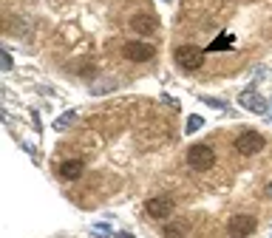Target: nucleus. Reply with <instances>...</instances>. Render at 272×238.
Here are the masks:
<instances>
[{
  "mask_svg": "<svg viewBox=\"0 0 272 238\" xmlns=\"http://www.w3.org/2000/svg\"><path fill=\"white\" fill-rule=\"evenodd\" d=\"M173 60H176V65H179L182 71H196L204 63V51L196 49V45H179V49L173 51Z\"/></svg>",
  "mask_w": 272,
  "mask_h": 238,
  "instance_id": "nucleus-1",
  "label": "nucleus"
},
{
  "mask_svg": "<svg viewBox=\"0 0 272 238\" xmlns=\"http://www.w3.org/2000/svg\"><path fill=\"white\" fill-rule=\"evenodd\" d=\"M187 165L193 167V170H210V167L215 165V153L210 145H193L190 151H187Z\"/></svg>",
  "mask_w": 272,
  "mask_h": 238,
  "instance_id": "nucleus-2",
  "label": "nucleus"
},
{
  "mask_svg": "<svg viewBox=\"0 0 272 238\" xmlns=\"http://www.w3.org/2000/svg\"><path fill=\"white\" fill-rule=\"evenodd\" d=\"M236 151L241 153V156H252V153L264 151V136H261L258 130H247V133H241V136L236 139Z\"/></svg>",
  "mask_w": 272,
  "mask_h": 238,
  "instance_id": "nucleus-3",
  "label": "nucleus"
},
{
  "mask_svg": "<svg viewBox=\"0 0 272 238\" xmlns=\"http://www.w3.org/2000/svg\"><path fill=\"white\" fill-rule=\"evenodd\" d=\"M122 54H125V60H130V63H148V60H153L156 49H153L151 43H139V40H133V43H125Z\"/></svg>",
  "mask_w": 272,
  "mask_h": 238,
  "instance_id": "nucleus-4",
  "label": "nucleus"
},
{
  "mask_svg": "<svg viewBox=\"0 0 272 238\" xmlns=\"http://www.w3.org/2000/svg\"><path fill=\"white\" fill-rule=\"evenodd\" d=\"M227 230H230L233 238H247V235L255 232V218L252 216H233L230 224H227Z\"/></svg>",
  "mask_w": 272,
  "mask_h": 238,
  "instance_id": "nucleus-5",
  "label": "nucleus"
},
{
  "mask_svg": "<svg viewBox=\"0 0 272 238\" xmlns=\"http://www.w3.org/2000/svg\"><path fill=\"white\" fill-rule=\"evenodd\" d=\"M145 210H148L153 218H167L173 213V202L167 199V196H156V199H148Z\"/></svg>",
  "mask_w": 272,
  "mask_h": 238,
  "instance_id": "nucleus-6",
  "label": "nucleus"
},
{
  "mask_svg": "<svg viewBox=\"0 0 272 238\" xmlns=\"http://www.w3.org/2000/svg\"><path fill=\"white\" fill-rule=\"evenodd\" d=\"M130 29H133L136 34H153V31L159 29V23L153 15H136V17H130Z\"/></svg>",
  "mask_w": 272,
  "mask_h": 238,
  "instance_id": "nucleus-7",
  "label": "nucleus"
},
{
  "mask_svg": "<svg viewBox=\"0 0 272 238\" xmlns=\"http://www.w3.org/2000/svg\"><path fill=\"white\" fill-rule=\"evenodd\" d=\"M238 102H241V105H244L247 111H252V114H266V102L261 100V97H258L255 91H241Z\"/></svg>",
  "mask_w": 272,
  "mask_h": 238,
  "instance_id": "nucleus-8",
  "label": "nucleus"
},
{
  "mask_svg": "<svg viewBox=\"0 0 272 238\" xmlns=\"http://www.w3.org/2000/svg\"><path fill=\"white\" fill-rule=\"evenodd\" d=\"M82 170H85V165H82L79 159H68V162H63V165H60V179L74 181V179H79V176H82Z\"/></svg>",
  "mask_w": 272,
  "mask_h": 238,
  "instance_id": "nucleus-9",
  "label": "nucleus"
},
{
  "mask_svg": "<svg viewBox=\"0 0 272 238\" xmlns=\"http://www.w3.org/2000/svg\"><path fill=\"white\" fill-rule=\"evenodd\" d=\"M233 43H236V37L233 34H218L213 43L207 45V51H227V49H233Z\"/></svg>",
  "mask_w": 272,
  "mask_h": 238,
  "instance_id": "nucleus-10",
  "label": "nucleus"
},
{
  "mask_svg": "<svg viewBox=\"0 0 272 238\" xmlns=\"http://www.w3.org/2000/svg\"><path fill=\"white\" fill-rule=\"evenodd\" d=\"M165 235L167 238H185V224H167Z\"/></svg>",
  "mask_w": 272,
  "mask_h": 238,
  "instance_id": "nucleus-11",
  "label": "nucleus"
},
{
  "mask_svg": "<svg viewBox=\"0 0 272 238\" xmlns=\"http://www.w3.org/2000/svg\"><path fill=\"white\" fill-rule=\"evenodd\" d=\"M201 128V116H190V122H187V130L193 133V130H199Z\"/></svg>",
  "mask_w": 272,
  "mask_h": 238,
  "instance_id": "nucleus-12",
  "label": "nucleus"
},
{
  "mask_svg": "<svg viewBox=\"0 0 272 238\" xmlns=\"http://www.w3.org/2000/svg\"><path fill=\"white\" fill-rule=\"evenodd\" d=\"M71 119H74V114H65V116H63V119H57V130H63V128H65V125L71 122Z\"/></svg>",
  "mask_w": 272,
  "mask_h": 238,
  "instance_id": "nucleus-13",
  "label": "nucleus"
},
{
  "mask_svg": "<svg viewBox=\"0 0 272 238\" xmlns=\"http://www.w3.org/2000/svg\"><path fill=\"white\" fill-rule=\"evenodd\" d=\"M0 63H3V68H6V71L12 68V57H9V54H3V60H0Z\"/></svg>",
  "mask_w": 272,
  "mask_h": 238,
  "instance_id": "nucleus-14",
  "label": "nucleus"
},
{
  "mask_svg": "<svg viewBox=\"0 0 272 238\" xmlns=\"http://www.w3.org/2000/svg\"><path fill=\"white\" fill-rule=\"evenodd\" d=\"M264 193H266V199H272V181L266 184V190H264Z\"/></svg>",
  "mask_w": 272,
  "mask_h": 238,
  "instance_id": "nucleus-15",
  "label": "nucleus"
}]
</instances>
